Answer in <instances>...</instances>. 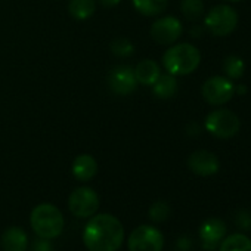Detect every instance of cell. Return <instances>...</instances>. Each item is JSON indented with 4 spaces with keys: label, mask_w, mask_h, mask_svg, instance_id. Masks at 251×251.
Segmentation results:
<instances>
[{
    "label": "cell",
    "mask_w": 251,
    "mask_h": 251,
    "mask_svg": "<svg viewBox=\"0 0 251 251\" xmlns=\"http://www.w3.org/2000/svg\"><path fill=\"white\" fill-rule=\"evenodd\" d=\"M152 92L160 99H169L173 98L177 92V80L176 75L172 74H160L157 81L152 84Z\"/></svg>",
    "instance_id": "2e32d148"
},
{
    "label": "cell",
    "mask_w": 251,
    "mask_h": 251,
    "mask_svg": "<svg viewBox=\"0 0 251 251\" xmlns=\"http://www.w3.org/2000/svg\"><path fill=\"white\" fill-rule=\"evenodd\" d=\"M150 219L155 223H161L166 222L170 216V205L166 201H155L151 207H150Z\"/></svg>",
    "instance_id": "603a6c76"
},
{
    "label": "cell",
    "mask_w": 251,
    "mask_h": 251,
    "mask_svg": "<svg viewBox=\"0 0 251 251\" xmlns=\"http://www.w3.org/2000/svg\"><path fill=\"white\" fill-rule=\"evenodd\" d=\"M204 126H205V130L214 138L229 139V138H233L239 132L241 121L238 115L232 112L230 109L220 108V109L211 111L205 117Z\"/></svg>",
    "instance_id": "277c9868"
},
{
    "label": "cell",
    "mask_w": 251,
    "mask_h": 251,
    "mask_svg": "<svg viewBox=\"0 0 251 251\" xmlns=\"http://www.w3.org/2000/svg\"><path fill=\"white\" fill-rule=\"evenodd\" d=\"M95 9H96L95 0H70L68 3L70 15L78 21L90 18L95 14Z\"/></svg>",
    "instance_id": "ac0fdd59"
},
{
    "label": "cell",
    "mask_w": 251,
    "mask_h": 251,
    "mask_svg": "<svg viewBox=\"0 0 251 251\" xmlns=\"http://www.w3.org/2000/svg\"><path fill=\"white\" fill-rule=\"evenodd\" d=\"M227 2H241V0H227Z\"/></svg>",
    "instance_id": "83f0119b"
},
{
    "label": "cell",
    "mask_w": 251,
    "mask_h": 251,
    "mask_svg": "<svg viewBox=\"0 0 251 251\" xmlns=\"http://www.w3.org/2000/svg\"><path fill=\"white\" fill-rule=\"evenodd\" d=\"M0 248L2 251H27L28 235L20 226L8 227L0 238Z\"/></svg>",
    "instance_id": "4fadbf2b"
},
{
    "label": "cell",
    "mask_w": 251,
    "mask_h": 251,
    "mask_svg": "<svg viewBox=\"0 0 251 251\" xmlns=\"http://www.w3.org/2000/svg\"><path fill=\"white\" fill-rule=\"evenodd\" d=\"M188 167L197 176L207 177V176H213L219 172L220 163H219V158L213 152L205 151V150H200V151H195L189 155Z\"/></svg>",
    "instance_id": "8fae6325"
},
{
    "label": "cell",
    "mask_w": 251,
    "mask_h": 251,
    "mask_svg": "<svg viewBox=\"0 0 251 251\" xmlns=\"http://www.w3.org/2000/svg\"><path fill=\"white\" fill-rule=\"evenodd\" d=\"M244 70H245V64L242 61V58H239L236 55L226 56V59L223 62V71L226 73L227 78H230V80L241 78L244 75Z\"/></svg>",
    "instance_id": "ffe728a7"
},
{
    "label": "cell",
    "mask_w": 251,
    "mask_h": 251,
    "mask_svg": "<svg viewBox=\"0 0 251 251\" xmlns=\"http://www.w3.org/2000/svg\"><path fill=\"white\" fill-rule=\"evenodd\" d=\"M108 86L117 95H129L136 90L138 81L135 73L127 65H120L111 70L108 75Z\"/></svg>",
    "instance_id": "30bf717a"
},
{
    "label": "cell",
    "mask_w": 251,
    "mask_h": 251,
    "mask_svg": "<svg viewBox=\"0 0 251 251\" xmlns=\"http://www.w3.org/2000/svg\"><path fill=\"white\" fill-rule=\"evenodd\" d=\"M30 225L39 238L55 239L64 232L65 220L62 211L49 202L39 204L30 214Z\"/></svg>",
    "instance_id": "7a4b0ae2"
},
{
    "label": "cell",
    "mask_w": 251,
    "mask_h": 251,
    "mask_svg": "<svg viewBox=\"0 0 251 251\" xmlns=\"http://www.w3.org/2000/svg\"><path fill=\"white\" fill-rule=\"evenodd\" d=\"M226 235V225L223 220L217 217L207 219L201 226H200V239L202 242V248L213 251L216 250L222 239Z\"/></svg>",
    "instance_id": "7c38bea8"
},
{
    "label": "cell",
    "mask_w": 251,
    "mask_h": 251,
    "mask_svg": "<svg viewBox=\"0 0 251 251\" xmlns=\"http://www.w3.org/2000/svg\"><path fill=\"white\" fill-rule=\"evenodd\" d=\"M183 33L182 23L176 17H163L151 27V37L160 45H173Z\"/></svg>",
    "instance_id": "9c48e42d"
},
{
    "label": "cell",
    "mask_w": 251,
    "mask_h": 251,
    "mask_svg": "<svg viewBox=\"0 0 251 251\" xmlns=\"http://www.w3.org/2000/svg\"><path fill=\"white\" fill-rule=\"evenodd\" d=\"M201 92H202V98L205 99L207 103L219 106V105L227 103L233 98V95H235V84L227 77L214 75V77H210L202 84V90Z\"/></svg>",
    "instance_id": "ba28073f"
},
{
    "label": "cell",
    "mask_w": 251,
    "mask_h": 251,
    "mask_svg": "<svg viewBox=\"0 0 251 251\" xmlns=\"http://www.w3.org/2000/svg\"><path fill=\"white\" fill-rule=\"evenodd\" d=\"M71 173L78 182H89L98 173V163L89 154L77 155L71 166Z\"/></svg>",
    "instance_id": "5bb4252c"
},
{
    "label": "cell",
    "mask_w": 251,
    "mask_h": 251,
    "mask_svg": "<svg viewBox=\"0 0 251 251\" xmlns=\"http://www.w3.org/2000/svg\"><path fill=\"white\" fill-rule=\"evenodd\" d=\"M99 208V195L89 186L74 189L68 197V210L78 219H89Z\"/></svg>",
    "instance_id": "52a82bcc"
},
{
    "label": "cell",
    "mask_w": 251,
    "mask_h": 251,
    "mask_svg": "<svg viewBox=\"0 0 251 251\" xmlns=\"http://www.w3.org/2000/svg\"><path fill=\"white\" fill-rule=\"evenodd\" d=\"M180 11L186 20L197 21L204 15V2L202 0H182Z\"/></svg>",
    "instance_id": "44dd1931"
},
{
    "label": "cell",
    "mask_w": 251,
    "mask_h": 251,
    "mask_svg": "<svg viewBox=\"0 0 251 251\" xmlns=\"http://www.w3.org/2000/svg\"><path fill=\"white\" fill-rule=\"evenodd\" d=\"M235 223L241 230H251V213L248 210H239L235 216Z\"/></svg>",
    "instance_id": "cb8c5ba5"
},
{
    "label": "cell",
    "mask_w": 251,
    "mask_h": 251,
    "mask_svg": "<svg viewBox=\"0 0 251 251\" xmlns=\"http://www.w3.org/2000/svg\"><path fill=\"white\" fill-rule=\"evenodd\" d=\"M133 6L144 17H157L167 9L169 0H133Z\"/></svg>",
    "instance_id": "e0dca14e"
},
{
    "label": "cell",
    "mask_w": 251,
    "mask_h": 251,
    "mask_svg": "<svg viewBox=\"0 0 251 251\" xmlns=\"http://www.w3.org/2000/svg\"><path fill=\"white\" fill-rule=\"evenodd\" d=\"M31 251H55V247L52 244V239L46 238H39L33 242Z\"/></svg>",
    "instance_id": "d4e9b609"
},
{
    "label": "cell",
    "mask_w": 251,
    "mask_h": 251,
    "mask_svg": "<svg viewBox=\"0 0 251 251\" xmlns=\"http://www.w3.org/2000/svg\"><path fill=\"white\" fill-rule=\"evenodd\" d=\"M123 241L124 226L109 213L93 214L83 229V244L89 251H118Z\"/></svg>",
    "instance_id": "6da1fadb"
},
{
    "label": "cell",
    "mask_w": 251,
    "mask_h": 251,
    "mask_svg": "<svg viewBox=\"0 0 251 251\" xmlns=\"http://www.w3.org/2000/svg\"><path fill=\"white\" fill-rule=\"evenodd\" d=\"M201 62L200 50L191 43H179L172 46L163 55V65L172 75L192 74Z\"/></svg>",
    "instance_id": "3957f363"
},
{
    "label": "cell",
    "mask_w": 251,
    "mask_h": 251,
    "mask_svg": "<svg viewBox=\"0 0 251 251\" xmlns=\"http://www.w3.org/2000/svg\"><path fill=\"white\" fill-rule=\"evenodd\" d=\"M98 2L103 6V8H114V6H117L121 0H98Z\"/></svg>",
    "instance_id": "4316f807"
},
{
    "label": "cell",
    "mask_w": 251,
    "mask_h": 251,
    "mask_svg": "<svg viewBox=\"0 0 251 251\" xmlns=\"http://www.w3.org/2000/svg\"><path fill=\"white\" fill-rule=\"evenodd\" d=\"M111 50H112V53L115 56L126 58V56H130L135 52V46H133V43L129 39H126V37H117L111 43Z\"/></svg>",
    "instance_id": "7402d4cb"
},
{
    "label": "cell",
    "mask_w": 251,
    "mask_h": 251,
    "mask_svg": "<svg viewBox=\"0 0 251 251\" xmlns=\"http://www.w3.org/2000/svg\"><path fill=\"white\" fill-rule=\"evenodd\" d=\"M164 247V236L152 225H141L127 238L129 251H161Z\"/></svg>",
    "instance_id": "8992f818"
},
{
    "label": "cell",
    "mask_w": 251,
    "mask_h": 251,
    "mask_svg": "<svg viewBox=\"0 0 251 251\" xmlns=\"http://www.w3.org/2000/svg\"><path fill=\"white\" fill-rule=\"evenodd\" d=\"M220 251H251V239L244 233H233L220 242Z\"/></svg>",
    "instance_id": "d6986e66"
},
{
    "label": "cell",
    "mask_w": 251,
    "mask_h": 251,
    "mask_svg": "<svg viewBox=\"0 0 251 251\" xmlns=\"http://www.w3.org/2000/svg\"><path fill=\"white\" fill-rule=\"evenodd\" d=\"M176 248H177V251H189L192 248V239L188 236L179 238L176 242Z\"/></svg>",
    "instance_id": "484cf974"
},
{
    "label": "cell",
    "mask_w": 251,
    "mask_h": 251,
    "mask_svg": "<svg viewBox=\"0 0 251 251\" xmlns=\"http://www.w3.org/2000/svg\"><path fill=\"white\" fill-rule=\"evenodd\" d=\"M133 73H135L138 84H145V86H152L161 74L160 65L152 59L141 61L133 70Z\"/></svg>",
    "instance_id": "9a60e30c"
},
{
    "label": "cell",
    "mask_w": 251,
    "mask_h": 251,
    "mask_svg": "<svg viewBox=\"0 0 251 251\" xmlns=\"http://www.w3.org/2000/svg\"><path fill=\"white\" fill-rule=\"evenodd\" d=\"M204 25L213 36L226 37L235 31L238 25V14L229 5H217L205 15Z\"/></svg>",
    "instance_id": "5b68a950"
}]
</instances>
